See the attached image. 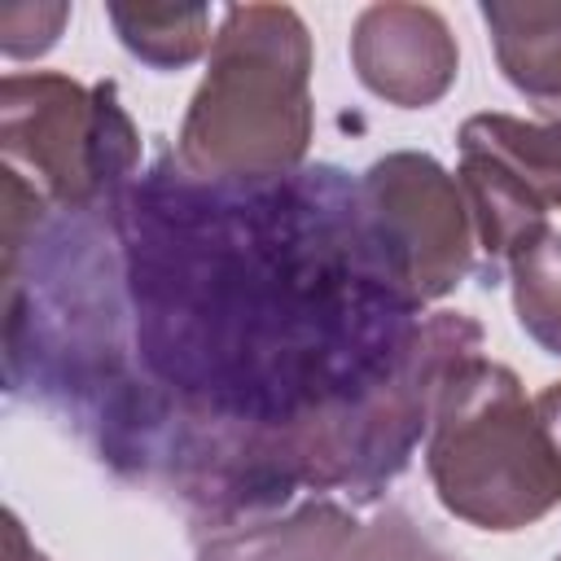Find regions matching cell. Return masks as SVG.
Wrapping results in <instances>:
<instances>
[{
	"label": "cell",
	"instance_id": "cell-1",
	"mask_svg": "<svg viewBox=\"0 0 561 561\" xmlns=\"http://www.w3.org/2000/svg\"><path fill=\"white\" fill-rule=\"evenodd\" d=\"M311 31L289 4H232L184 110L175 158L202 184L289 175L311 145Z\"/></svg>",
	"mask_w": 561,
	"mask_h": 561
},
{
	"label": "cell",
	"instance_id": "cell-2",
	"mask_svg": "<svg viewBox=\"0 0 561 561\" xmlns=\"http://www.w3.org/2000/svg\"><path fill=\"white\" fill-rule=\"evenodd\" d=\"M425 473L438 504L478 530H522L561 504V451L522 377L482 351L460 359L434 403Z\"/></svg>",
	"mask_w": 561,
	"mask_h": 561
},
{
	"label": "cell",
	"instance_id": "cell-3",
	"mask_svg": "<svg viewBox=\"0 0 561 561\" xmlns=\"http://www.w3.org/2000/svg\"><path fill=\"white\" fill-rule=\"evenodd\" d=\"M478 351L482 324L473 316L434 311L399 342L386 377L364 386L359 399L280 425V465L316 486L351 482L359 495H377L430 430L447 373Z\"/></svg>",
	"mask_w": 561,
	"mask_h": 561
},
{
	"label": "cell",
	"instance_id": "cell-4",
	"mask_svg": "<svg viewBox=\"0 0 561 561\" xmlns=\"http://www.w3.org/2000/svg\"><path fill=\"white\" fill-rule=\"evenodd\" d=\"M4 167L35 184L57 210H96L140 162V131L118 88H83L70 75L35 70L0 83Z\"/></svg>",
	"mask_w": 561,
	"mask_h": 561
},
{
	"label": "cell",
	"instance_id": "cell-5",
	"mask_svg": "<svg viewBox=\"0 0 561 561\" xmlns=\"http://www.w3.org/2000/svg\"><path fill=\"white\" fill-rule=\"evenodd\" d=\"M359 237L408 311L451 294L473 267L478 245L456 175L416 149H394L364 171Z\"/></svg>",
	"mask_w": 561,
	"mask_h": 561
},
{
	"label": "cell",
	"instance_id": "cell-6",
	"mask_svg": "<svg viewBox=\"0 0 561 561\" xmlns=\"http://www.w3.org/2000/svg\"><path fill=\"white\" fill-rule=\"evenodd\" d=\"M351 70L386 105H438L460 70L447 18L430 4H368L351 31Z\"/></svg>",
	"mask_w": 561,
	"mask_h": 561
},
{
	"label": "cell",
	"instance_id": "cell-7",
	"mask_svg": "<svg viewBox=\"0 0 561 561\" xmlns=\"http://www.w3.org/2000/svg\"><path fill=\"white\" fill-rule=\"evenodd\" d=\"M482 22L504 79L561 123V0H482Z\"/></svg>",
	"mask_w": 561,
	"mask_h": 561
},
{
	"label": "cell",
	"instance_id": "cell-8",
	"mask_svg": "<svg viewBox=\"0 0 561 561\" xmlns=\"http://www.w3.org/2000/svg\"><path fill=\"white\" fill-rule=\"evenodd\" d=\"M456 184L469 202V219H473L478 250L486 259V276H495V267H508V259L548 228V206L491 153L460 149Z\"/></svg>",
	"mask_w": 561,
	"mask_h": 561
},
{
	"label": "cell",
	"instance_id": "cell-9",
	"mask_svg": "<svg viewBox=\"0 0 561 561\" xmlns=\"http://www.w3.org/2000/svg\"><path fill=\"white\" fill-rule=\"evenodd\" d=\"M359 522L333 500H307L289 517L224 530L197 548V561H342Z\"/></svg>",
	"mask_w": 561,
	"mask_h": 561
},
{
	"label": "cell",
	"instance_id": "cell-10",
	"mask_svg": "<svg viewBox=\"0 0 561 561\" xmlns=\"http://www.w3.org/2000/svg\"><path fill=\"white\" fill-rule=\"evenodd\" d=\"M460 149L491 153L548 210L561 206V123H526L513 114H473L460 127Z\"/></svg>",
	"mask_w": 561,
	"mask_h": 561
},
{
	"label": "cell",
	"instance_id": "cell-11",
	"mask_svg": "<svg viewBox=\"0 0 561 561\" xmlns=\"http://www.w3.org/2000/svg\"><path fill=\"white\" fill-rule=\"evenodd\" d=\"M114 35L131 57H140L153 70H180L197 61L215 35H210V9L206 4H105Z\"/></svg>",
	"mask_w": 561,
	"mask_h": 561
},
{
	"label": "cell",
	"instance_id": "cell-12",
	"mask_svg": "<svg viewBox=\"0 0 561 561\" xmlns=\"http://www.w3.org/2000/svg\"><path fill=\"white\" fill-rule=\"evenodd\" d=\"M508 289H513V316L522 333L548 351L561 355V232L543 228L530 245H522L508 259Z\"/></svg>",
	"mask_w": 561,
	"mask_h": 561
},
{
	"label": "cell",
	"instance_id": "cell-13",
	"mask_svg": "<svg viewBox=\"0 0 561 561\" xmlns=\"http://www.w3.org/2000/svg\"><path fill=\"white\" fill-rule=\"evenodd\" d=\"M342 561H460L443 543H434L403 508H386L373 526L355 535V543L342 552Z\"/></svg>",
	"mask_w": 561,
	"mask_h": 561
},
{
	"label": "cell",
	"instance_id": "cell-14",
	"mask_svg": "<svg viewBox=\"0 0 561 561\" xmlns=\"http://www.w3.org/2000/svg\"><path fill=\"white\" fill-rule=\"evenodd\" d=\"M70 22V4L53 0V4H4L0 9V53L9 61H26V57H44L61 26Z\"/></svg>",
	"mask_w": 561,
	"mask_h": 561
},
{
	"label": "cell",
	"instance_id": "cell-15",
	"mask_svg": "<svg viewBox=\"0 0 561 561\" xmlns=\"http://www.w3.org/2000/svg\"><path fill=\"white\" fill-rule=\"evenodd\" d=\"M4 561H48L22 530L18 513H4Z\"/></svg>",
	"mask_w": 561,
	"mask_h": 561
},
{
	"label": "cell",
	"instance_id": "cell-16",
	"mask_svg": "<svg viewBox=\"0 0 561 561\" xmlns=\"http://www.w3.org/2000/svg\"><path fill=\"white\" fill-rule=\"evenodd\" d=\"M535 408H539V416H543V425H548V434H552V443L561 451V381L543 386L539 399H535Z\"/></svg>",
	"mask_w": 561,
	"mask_h": 561
},
{
	"label": "cell",
	"instance_id": "cell-17",
	"mask_svg": "<svg viewBox=\"0 0 561 561\" xmlns=\"http://www.w3.org/2000/svg\"><path fill=\"white\" fill-rule=\"evenodd\" d=\"M552 561H561V552H557V557H552Z\"/></svg>",
	"mask_w": 561,
	"mask_h": 561
}]
</instances>
